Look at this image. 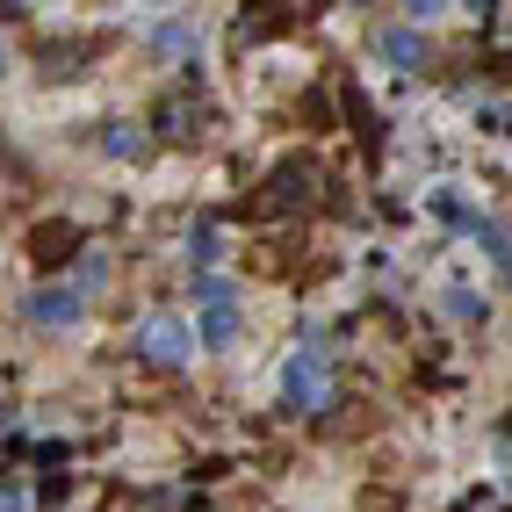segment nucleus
<instances>
[{"label": "nucleus", "mask_w": 512, "mask_h": 512, "mask_svg": "<svg viewBox=\"0 0 512 512\" xmlns=\"http://www.w3.org/2000/svg\"><path fill=\"white\" fill-rule=\"evenodd\" d=\"M130 354L152 368H181V361H195V325L181 311H145L138 332H130Z\"/></svg>", "instance_id": "1"}, {"label": "nucleus", "mask_w": 512, "mask_h": 512, "mask_svg": "<svg viewBox=\"0 0 512 512\" xmlns=\"http://www.w3.org/2000/svg\"><path fill=\"white\" fill-rule=\"evenodd\" d=\"M282 397H289V412H332V361L318 347H296L282 361Z\"/></svg>", "instance_id": "2"}, {"label": "nucleus", "mask_w": 512, "mask_h": 512, "mask_svg": "<svg viewBox=\"0 0 512 512\" xmlns=\"http://www.w3.org/2000/svg\"><path fill=\"white\" fill-rule=\"evenodd\" d=\"M80 318H87V296L73 282H44L22 296V325H37V332H73Z\"/></svg>", "instance_id": "3"}, {"label": "nucleus", "mask_w": 512, "mask_h": 512, "mask_svg": "<svg viewBox=\"0 0 512 512\" xmlns=\"http://www.w3.org/2000/svg\"><path fill=\"white\" fill-rule=\"evenodd\" d=\"M238 332H246V311H238V303H202L195 311V347L202 354H231Z\"/></svg>", "instance_id": "4"}, {"label": "nucleus", "mask_w": 512, "mask_h": 512, "mask_svg": "<svg viewBox=\"0 0 512 512\" xmlns=\"http://www.w3.org/2000/svg\"><path fill=\"white\" fill-rule=\"evenodd\" d=\"M368 51L383 65H397V73H419V65H426V29H375Z\"/></svg>", "instance_id": "5"}, {"label": "nucleus", "mask_w": 512, "mask_h": 512, "mask_svg": "<svg viewBox=\"0 0 512 512\" xmlns=\"http://www.w3.org/2000/svg\"><path fill=\"white\" fill-rule=\"evenodd\" d=\"M152 51H166V58L202 51V22H195V15H166V22L152 29Z\"/></svg>", "instance_id": "6"}, {"label": "nucleus", "mask_w": 512, "mask_h": 512, "mask_svg": "<svg viewBox=\"0 0 512 512\" xmlns=\"http://www.w3.org/2000/svg\"><path fill=\"white\" fill-rule=\"evenodd\" d=\"M440 303H448V318H455V325H484V318H491V303L476 296L469 282H448V296H440Z\"/></svg>", "instance_id": "7"}, {"label": "nucleus", "mask_w": 512, "mask_h": 512, "mask_svg": "<svg viewBox=\"0 0 512 512\" xmlns=\"http://www.w3.org/2000/svg\"><path fill=\"white\" fill-rule=\"evenodd\" d=\"M101 152H109V159H138L145 152V130L138 123H101Z\"/></svg>", "instance_id": "8"}, {"label": "nucleus", "mask_w": 512, "mask_h": 512, "mask_svg": "<svg viewBox=\"0 0 512 512\" xmlns=\"http://www.w3.org/2000/svg\"><path fill=\"white\" fill-rule=\"evenodd\" d=\"M303 181H318V166H311V159H289L282 174H275V202H303V195H311Z\"/></svg>", "instance_id": "9"}, {"label": "nucleus", "mask_w": 512, "mask_h": 512, "mask_svg": "<svg viewBox=\"0 0 512 512\" xmlns=\"http://www.w3.org/2000/svg\"><path fill=\"white\" fill-rule=\"evenodd\" d=\"M188 123H195V101H181V94H174V101L159 109V130H166V138H195Z\"/></svg>", "instance_id": "10"}, {"label": "nucleus", "mask_w": 512, "mask_h": 512, "mask_svg": "<svg viewBox=\"0 0 512 512\" xmlns=\"http://www.w3.org/2000/svg\"><path fill=\"white\" fill-rule=\"evenodd\" d=\"M188 260H202V267H210V260H224V231H217V224H202V231L188 238Z\"/></svg>", "instance_id": "11"}, {"label": "nucleus", "mask_w": 512, "mask_h": 512, "mask_svg": "<svg viewBox=\"0 0 512 512\" xmlns=\"http://www.w3.org/2000/svg\"><path fill=\"white\" fill-rule=\"evenodd\" d=\"M0 73H8V44H0Z\"/></svg>", "instance_id": "12"}]
</instances>
